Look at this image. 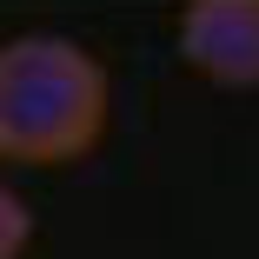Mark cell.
<instances>
[{
  "mask_svg": "<svg viewBox=\"0 0 259 259\" xmlns=\"http://www.w3.org/2000/svg\"><path fill=\"white\" fill-rule=\"evenodd\" d=\"M180 60L213 87H259V0H186Z\"/></svg>",
  "mask_w": 259,
  "mask_h": 259,
  "instance_id": "2",
  "label": "cell"
},
{
  "mask_svg": "<svg viewBox=\"0 0 259 259\" xmlns=\"http://www.w3.org/2000/svg\"><path fill=\"white\" fill-rule=\"evenodd\" d=\"M107 133V67L67 33L0 40V160L73 166Z\"/></svg>",
  "mask_w": 259,
  "mask_h": 259,
  "instance_id": "1",
  "label": "cell"
},
{
  "mask_svg": "<svg viewBox=\"0 0 259 259\" xmlns=\"http://www.w3.org/2000/svg\"><path fill=\"white\" fill-rule=\"evenodd\" d=\"M33 246V213H27V199L0 180V259H20Z\"/></svg>",
  "mask_w": 259,
  "mask_h": 259,
  "instance_id": "3",
  "label": "cell"
}]
</instances>
